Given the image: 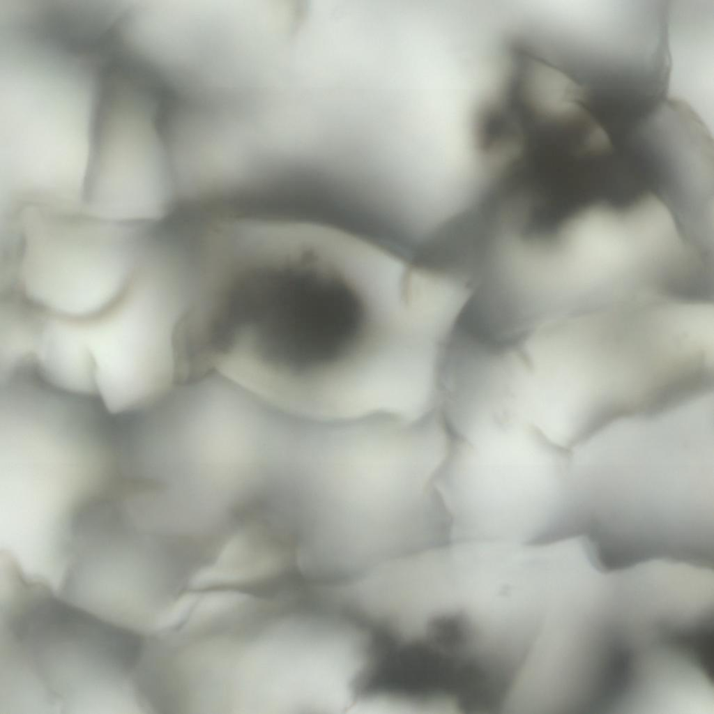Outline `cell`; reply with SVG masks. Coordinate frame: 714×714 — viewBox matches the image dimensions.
<instances>
[{
    "mask_svg": "<svg viewBox=\"0 0 714 714\" xmlns=\"http://www.w3.org/2000/svg\"><path fill=\"white\" fill-rule=\"evenodd\" d=\"M545 612L541 589L504 549L462 540L436 549L429 616L443 660L500 658L542 628Z\"/></svg>",
    "mask_w": 714,
    "mask_h": 714,
    "instance_id": "cell-2",
    "label": "cell"
},
{
    "mask_svg": "<svg viewBox=\"0 0 714 714\" xmlns=\"http://www.w3.org/2000/svg\"><path fill=\"white\" fill-rule=\"evenodd\" d=\"M442 487L453 529L464 538L544 542L561 535L570 520L568 458L530 438L456 441Z\"/></svg>",
    "mask_w": 714,
    "mask_h": 714,
    "instance_id": "cell-1",
    "label": "cell"
},
{
    "mask_svg": "<svg viewBox=\"0 0 714 714\" xmlns=\"http://www.w3.org/2000/svg\"><path fill=\"white\" fill-rule=\"evenodd\" d=\"M361 326L353 284L301 271L278 275L265 300L261 334L265 352L303 370L337 367L349 358Z\"/></svg>",
    "mask_w": 714,
    "mask_h": 714,
    "instance_id": "cell-3",
    "label": "cell"
}]
</instances>
